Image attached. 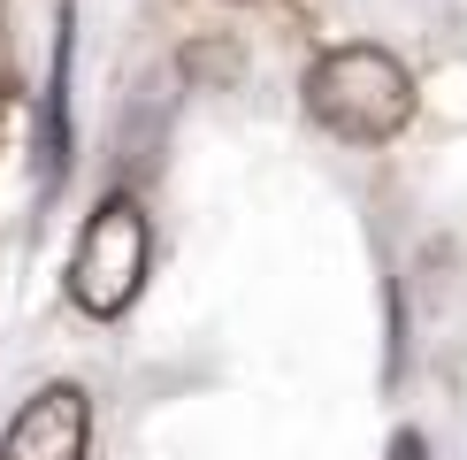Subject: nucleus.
<instances>
[{
    "mask_svg": "<svg viewBox=\"0 0 467 460\" xmlns=\"http://www.w3.org/2000/svg\"><path fill=\"white\" fill-rule=\"evenodd\" d=\"M306 115L329 131V139H353V146H383L406 131L414 115V77H406L399 54L383 47H329L315 69H306Z\"/></svg>",
    "mask_w": 467,
    "mask_h": 460,
    "instance_id": "1",
    "label": "nucleus"
},
{
    "mask_svg": "<svg viewBox=\"0 0 467 460\" xmlns=\"http://www.w3.org/2000/svg\"><path fill=\"white\" fill-rule=\"evenodd\" d=\"M146 261H153V230H146V207L139 200H100L92 223L77 230V254H69V299L85 315H123L146 284Z\"/></svg>",
    "mask_w": 467,
    "mask_h": 460,
    "instance_id": "2",
    "label": "nucleus"
},
{
    "mask_svg": "<svg viewBox=\"0 0 467 460\" xmlns=\"http://www.w3.org/2000/svg\"><path fill=\"white\" fill-rule=\"evenodd\" d=\"M92 445V407L77 383H47L38 399H24L0 437V460H85Z\"/></svg>",
    "mask_w": 467,
    "mask_h": 460,
    "instance_id": "3",
    "label": "nucleus"
},
{
    "mask_svg": "<svg viewBox=\"0 0 467 460\" xmlns=\"http://www.w3.org/2000/svg\"><path fill=\"white\" fill-rule=\"evenodd\" d=\"M69 54H77V38H69V8H62V31H54V69H47V100H38V115H47V131H38V192H62L69 177Z\"/></svg>",
    "mask_w": 467,
    "mask_h": 460,
    "instance_id": "4",
    "label": "nucleus"
},
{
    "mask_svg": "<svg viewBox=\"0 0 467 460\" xmlns=\"http://www.w3.org/2000/svg\"><path fill=\"white\" fill-rule=\"evenodd\" d=\"M383 460H430V437H421V430H399V437H391V453H383Z\"/></svg>",
    "mask_w": 467,
    "mask_h": 460,
    "instance_id": "5",
    "label": "nucleus"
}]
</instances>
